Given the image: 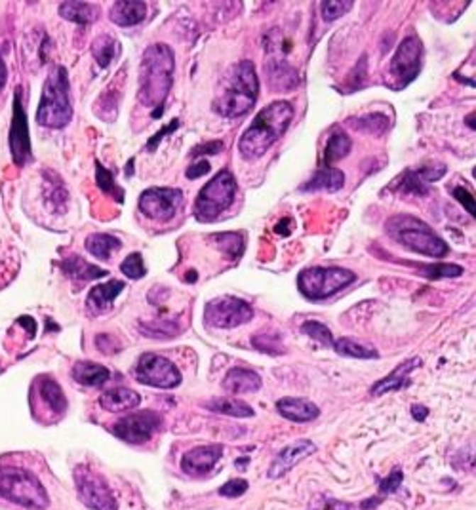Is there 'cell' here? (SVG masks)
Returning a JSON list of instances; mask_svg holds the SVG:
<instances>
[{"label":"cell","instance_id":"cell-45","mask_svg":"<svg viewBox=\"0 0 476 510\" xmlns=\"http://www.w3.org/2000/svg\"><path fill=\"white\" fill-rule=\"evenodd\" d=\"M248 487H250V484L246 480L235 478V480L227 482L223 487H219V495L221 497H240L248 492Z\"/></svg>","mask_w":476,"mask_h":510},{"label":"cell","instance_id":"cell-15","mask_svg":"<svg viewBox=\"0 0 476 510\" xmlns=\"http://www.w3.org/2000/svg\"><path fill=\"white\" fill-rule=\"evenodd\" d=\"M10 150H12L13 162L18 166H25L31 160V138L27 116H25L23 103H21V92H16L13 97V116L12 130H10Z\"/></svg>","mask_w":476,"mask_h":510},{"label":"cell","instance_id":"cell-14","mask_svg":"<svg viewBox=\"0 0 476 510\" xmlns=\"http://www.w3.org/2000/svg\"><path fill=\"white\" fill-rule=\"evenodd\" d=\"M183 202L179 189H147L139 196V210L155 221H170L174 219Z\"/></svg>","mask_w":476,"mask_h":510},{"label":"cell","instance_id":"cell-55","mask_svg":"<svg viewBox=\"0 0 476 510\" xmlns=\"http://www.w3.org/2000/svg\"><path fill=\"white\" fill-rule=\"evenodd\" d=\"M246 462H248V459H238V461H236V465H238V468H240V470H244V468H246Z\"/></svg>","mask_w":476,"mask_h":510},{"label":"cell","instance_id":"cell-30","mask_svg":"<svg viewBox=\"0 0 476 510\" xmlns=\"http://www.w3.org/2000/svg\"><path fill=\"white\" fill-rule=\"evenodd\" d=\"M61 269L65 270L67 275L77 280V282H88V280H96V278H101L107 275V270L97 269L94 265H90L88 261H84L79 255H72V257L65 259L61 263Z\"/></svg>","mask_w":476,"mask_h":510},{"label":"cell","instance_id":"cell-40","mask_svg":"<svg viewBox=\"0 0 476 510\" xmlns=\"http://www.w3.org/2000/svg\"><path fill=\"white\" fill-rule=\"evenodd\" d=\"M301 331L305 336L311 337V339H314V341H319L320 345H324V347H332L333 345L332 331L328 330L324 324L316 322V320H309V322H305V324L301 326Z\"/></svg>","mask_w":476,"mask_h":510},{"label":"cell","instance_id":"cell-12","mask_svg":"<svg viewBox=\"0 0 476 510\" xmlns=\"http://www.w3.org/2000/svg\"><path fill=\"white\" fill-rule=\"evenodd\" d=\"M160 425H162V417L157 411L145 409V411H139V414L122 417L113 426V434H115L116 438L128 442V444H145V442H149L155 436Z\"/></svg>","mask_w":476,"mask_h":510},{"label":"cell","instance_id":"cell-51","mask_svg":"<svg viewBox=\"0 0 476 510\" xmlns=\"http://www.w3.org/2000/svg\"><path fill=\"white\" fill-rule=\"evenodd\" d=\"M411 415H414L417 421H425L428 415V409L425 408V406H419V404H416V406H411Z\"/></svg>","mask_w":476,"mask_h":510},{"label":"cell","instance_id":"cell-7","mask_svg":"<svg viewBox=\"0 0 476 510\" xmlns=\"http://www.w3.org/2000/svg\"><path fill=\"white\" fill-rule=\"evenodd\" d=\"M236 179L229 170H221L214 175L194 200V217L200 223H211L221 216L235 200Z\"/></svg>","mask_w":476,"mask_h":510},{"label":"cell","instance_id":"cell-46","mask_svg":"<svg viewBox=\"0 0 476 510\" xmlns=\"http://www.w3.org/2000/svg\"><path fill=\"white\" fill-rule=\"evenodd\" d=\"M452 194L455 196V199L461 202V204L465 206V210L469 211L470 216L475 217L476 216V211H475V199H472V194H470L467 189H463V187H455L452 191Z\"/></svg>","mask_w":476,"mask_h":510},{"label":"cell","instance_id":"cell-41","mask_svg":"<svg viewBox=\"0 0 476 510\" xmlns=\"http://www.w3.org/2000/svg\"><path fill=\"white\" fill-rule=\"evenodd\" d=\"M353 6H355L353 0H326L322 2V18L330 23V21H336L345 16Z\"/></svg>","mask_w":476,"mask_h":510},{"label":"cell","instance_id":"cell-13","mask_svg":"<svg viewBox=\"0 0 476 510\" xmlns=\"http://www.w3.org/2000/svg\"><path fill=\"white\" fill-rule=\"evenodd\" d=\"M421 57H423V44L416 36H408L404 38L400 46L397 48V54L391 61V77L398 88H404L419 74L421 69Z\"/></svg>","mask_w":476,"mask_h":510},{"label":"cell","instance_id":"cell-9","mask_svg":"<svg viewBox=\"0 0 476 510\" xmlns=\"http://www.w3.org/2000/svg\"><path fill=\"white\" fill-rule=\"evenodd\" d=\"M252 316L253 309L250 303L238 297L223 295L206 303L202 322L206 328H211V330H233L250 322Z\"/></svg>","mask_w":476,"mask_h":510},{"label":"cell","instance_id":"cell-36","mask_svg":"<svg viewBox=\"0 0 476 510\" xmlns=\"http://www.w3.org/2000/svg\"><path fill=\"white\" fill-rule=\"evenodd\" d=\"M206 408L216 414L231 415V417H253V409L246 402H240L235 398H219V400L206 404Z\"/></svg>","mask_w":476,"mask_h":510},{"label":"cell","instance_id":"cell-1","mask_svg":"<svg viewBox=\"0 0 476 510\" xmlns=\"http://www.w3.org/2000/svg\"><path fill=\"white\" fill-rule=\"evenodd\" d=\"M175 60L166 44H153L145 50L139 71V101L145 107H158L153 118L162 116L164 99L174 84Z\"/></svg>","mask_w":476,"mask_h":510},{"label":"cell","instance_id":"cell-23","mask_svg":"<svg viewBox=\"0 0 476 510\" xmlns=\"http://www.w3.org/2000/svg\"><path fill=\"white\" fill-rule=\"evenodd\" d=\"M267 72H269V82L271 90L275 92H289L297 86V74L294 67L280 57H272L267 63Z\"/></svg>","mask_w":476,"mask_h":510},{"label":"cell","instance_id":"cell-28","mask_svg":"<svg viewBox=\"0 0 476 510\" xmlns=\"http://www.w3.org/2000/svg\"><path fill=\"white\" fill-rule=\"evenodd\" d=\"M72 379L82 387H101L111 379V372L101 364L82 360L72 366Z\"/></svg>","mask_w":476,"mask_h":510},{"label":"cell","instance_id":"cell-39","mask_svg":"<svg viewBox=\"0 0 476 510\" xmlns=\"http://www.w3.org/2000/svg\"><path fill=\"white\" fill-rule=\"evenodd\" d=\"M96 179H97V187H99L103 192L113 194V196H115L118 202H122V199H124V192H122L121 187H116V183H115V179H113L111 172L103 168L101 162H96Z\"/></svg>","mask_w":476,"mask_h":510},{"label":"cell","instance_id":"cell-10","mask_svg":"<svg viewBox=\"0 0 476 510\" xmlns=\"http://www.w3.org/2000/svg\"><path fill=\"white\" fill-rule=\"evenodd\" d=\"M133 377L138 379L139 383L157 387V389H174L181 383V373L174 362L153 353L139 356L133 370Z\"/></svg>","mask_w":476,"mask_h":510},{"label":"cell","instance_id":"cell-3","mask_svg":"<svg viewBox=\"0 0 476 510\" xmlns=\"http://www.w3.org/2000/svg\"><path fill=\"white\" fill-rule=\"evenodd\" d=\"M387 234L400 246L408 248L411 252L428 255V257H444L450 252L446 240H442L438 234L434 233L433 227L421 221L419 217L410 214H398L392 216L385 225Z\"/></svg>","mask_w":476,"mask_h":510},{"label":"cell","instance_id":"cell-16","mask_svg":"<svg viewBox=\"0 0 476 510\" xmlns=\"http://www.w3.org/2000/svg\"><path fill=\"white\" fill-rule=\"evenodd\" d=\"M446 172V166H427V168L419 170H406L404 174L391 183V189L402 194H427V183L428 181L441 179Z\"/></svg>","mask_w":476,"mask_h":510},{"label":"cell","instance_id":"cell-4","mask_svg":"<svg viewBox=\"0 0 476 510\" xmlns=\"http://www.w3.org/2000/svg\"><path fill=\"white\" fill-rule=\"evenodd\" d=\"M260 96V80L252 61H240L233 69L231 82L225 88L223 96L214 103V111L227 118L246 114L255 105Z\"/></svg>","mask_w":476,"mask_h":510},{"label":"cell","instance_id":"cell-2","mask_svg":"<svg viewBox=\"0 0 476 510\" xmlns=\"http://www.w3.org/2000/svg\"><path fill=\"white\" fill-rule=\"evenodd\" d=\"M294 107L288 101H275L255 114L253 122L240 135L238 150L248 160H255L271 149L288 130Z\"/></svg>","mask_w":476,"mask_h":510},{"label":"cell","instance_id":"cell-21","mask_svg":"<svg viewBox=\"0 0 476 510\" xmlns=\"http://www.w3.org/2000/svg\"><path fill=\"white\" fill-rule=\"evenodd\" d=\"M277 409L284 419L294 423H309L320 415V409L303 398H282L277 402Z\"/></svg>","mask_w":476,"mask_h":510},{"label":"cell","instance_id":"cell-32","mask_svg":"<svg viewBox=\"0 0 476 510\" xmlns=\"http://www.w3.org/2000/svg\"><path fill=\"white\" fill-rule=\"evenodd\" d=\"M350 139L349 135L341 130H336V132L330 135L328 139V143H326V150H324V162L326 166H332L333 162H338L341 158L350 153Z\"/></svg>","mask_w":476,"mask_h":510},{"label":"cell","instance_id":"cell-43","mask_svg":"<svg viewBox=\"0 0 476 510\" xmlns=\"http://www.w3.org/2000/svg\"><path fill=\"white\" fill-rule=\"evenodd\" d=\"M253 347L260 348L261 353H267V355H280V353H284L280 339L277 336H271V333H260V336L253 337Z\"/></svg>","mask_w":476,"mask_h":510},{"label":"cell","instance_id":"cell-19","mask_svg":"<svg viewBox=\"0 0 476 510\" xmlns=\"http://www.w3.org/2000/svg\"><path fill=\"white\" fill-rule=\"evenodd\" d=\"M419 366H421V360H419V358H408L406 362H402V364H400L391 375H387L385 379H381V381H377V383L372 387V390H370L372 397H381V394L391 392V390L406 389V387L410 384L411 372L417 370Z\"/></svg>","mask_w":476,"mask_h":510},{"label":"cell","instance_id":"cell-37","mask_svg":"<svg viewBox=\"0 0 476 510\" xmlns=\"http://www.w3.org/2000/svg\"><path fill=\"white\" fill-rule=\"evenodd\" d=\"M211 240L225 253V257L238 259L244 252V236L240 233H221L211 234Z\"/></svg>","mask_w":476,"mask_h":510},{"label":"cell","instance_id":"cell-20","mask_svg":"<svg viewBox=\"0 0 476 510\" xmlns=\"http://www.w3.org/2000/svg\"><path fill=\"white\" fill-rule=\"evenodd\" d=\"M124 288H126V284L121 282V280H111L107 284H99L96 288H92V292L88 294L86 306L94 314H103V312H107L111 309V305L115 303V299Z\"/></svg>","mask_w":476,"mask_h":510},{"label":"cell","instance_id":"cell-25","mask_svg":"<svg viewBox=\"0 0 476 510\" xmlns=\"http://www.w3.org/2000/svg\"><path fill=\"white\" fill-rule=\"evenodd\" d=\"M139 402H141V397H139L138 392L132 389H124V387L107 390V392H103L101 398H99L101 408L107 409V411H113V414L138 408Z\"/></svg>","mask_w":476,"mask_h":510},{"label":"cell","instance_id":"cell-54","mask_svg":"<svg viewBox=\"0 0 476 510\" xmlns=\"http://www.w3.org/2000/svg\"><path fill=\"white\" fill-rule=\"evenodd\" d=\"M467 124L470 126V130H475V114H470L469 118H467Z\"/></svg>","mask_w":476,"mask_h":510},{"label":"cell","instance_id":"cell-33","mask_svg":"<svg viewBox=\"0 0 476 510\" xmlns=\"http://www.w3.org/2000/svg\"><path fill=\"white\" fill-rule=\"evenodd\" d=\"M347 124L355 126L358 132L370 133V135H383L387 132V128H389V118L381 113L362 114V116H356V118H349Z\"/></svg>","mask_w":476,"mask_h":510},{"label":"cell","instance_id":"cell-24","mask_svg":"<svg viewBox=\"0 0 476 510\" xmlns=\"http://www.w3.org/2000/svg\"><path fill=\"white\" fill-rule=\"evenodd\" d=\"M223 389L233 394H246L261 389V377L246 367H233L223 379Z\"/></svg>","mask_w":476,"mask_h":510},{"label":"cell","instance_id":"cell-38","mask_svg":"<svg viewBox=\"0 0 476 510\" xmlns=\"http://www.w3.org/2000/svg\"><path fill=\"white\" fill-rule=\"evenodd\" d=\"M421 267V272L431 280L438 278H455L463 275V267L459 265H417Z\"/></svg>","mask_w":476,"mask_h":510},{"label":"cell","instance_id":"cell-6","mask_svg":"<svg viewBox=\"0 0 476 510\" xmlns=\"http://www.w3.org/2000/svg\"><path fill=\"white\" fill-rule=\"evenodd\" d=\"M0 497L33 510H44L50 504L43 484L19 467H0Z\"/></svg>","mask_w":476,"mask_h":510},{"label":"cell","instance_id":"cell-5","mask_svg":"<svg viewBox=\"0 0 476 510\" xmlns=\"http://www.w3.org/2000/svg\"><path fill=\"white\" fill-rule=\"evenodd\" d=\"M72 118L69 77L65 67H55L44 82L40 105L36 111V122L46 128H65Z\"/></svg>","mask_w":476,"mask_h":510},{"label":"cell","instance_id":"cell-52","mask_svg":"<svg viewBox=\"0 0 476 510\" xmlns=\"http://www.w3.org/2000/svg\"><path fill=\"white\" fill-rule=\"evenodd\" d=\"M6 78H8L6 63H4V60H2V55H0V92H2V88H4V84H6Z\"/></svg>","mask_w":476,"mask_h":510},{"label":"cell","instance_id":"cell-31","mask_svg":"<svg viewBox=\"0 0 476 510\" xmlns=\"http://www.w3.org/2000/svg\"><path fill=\"white\" fill-rule=\"evenodd\" d=\"M122 248V242L113 234H90L86 238V250L99 261H107Z\"/></svg>","mask_w":476,"mask_h":510},{"label":"cell","instance_id":"cell-27","mask_svg":"<svg viewBox=\"0 0 476 510\" xmlns=\"http://www.w3.org/2000/svg\"><path fill=\"white\" fill-rule=\"evenodd\" d=\"M36 392H38V397L43 400L46 406L50 408V411L55 415H61L65 414L67 409V398L63 394V390L57 383H55L52 377H38L36 379Z\"/></svg>","mask_w":476,"mask_h":510},{"label":"cell","instance_id":"cell-29","mask_svg":"<svg viewBox=\"0 0 476 510\" xmlns=\"http://www.w3.org/2000/svg\"><path fill=\"white\" fill-rule=\"evenodd\" d=\"M60 16L72 23L90 25L99 18V6L88 2H63L60 4Z\"/></svg>","mask_w":476,"mask_h":510},{"label":"cell","instance_id":"cell-44","mask_svg":"<svg viewBox=\"0 0 476 510\" xmlns=\"http://www.w3.org/2000/svg\"><path fill=\"white\" fill-rule=\"evenodd\" d=\"M175 326L172 322H158V324H141V333L149 337H172L177 333V330H174Z\"/></svg>","mask_w":476,"mask_h":510},{"label":"cell","instance_id":"cell-8","mask_svg":"<svg viewBox=\"0 0 476 510\" xmlns=\"http://www.w3.org/2000/svg\"><path fill=\"white\" fill-rule=\"evenodd\" d=\"M356 280L353 270L343 267H311L297 277V288L305 297L314 301L328 299Z\"/></svg>","mask_w":476,"mask_h":510},{"label":"cell","instance_id":"cell-50","mask_svg":"<svg viewBox=\"0 0 476 510\" xmlns=\"http://www.w3.org/2000/svg\"><path fill=\"white\" fill-rule=\"evenodd\" d=\"M177 126H179V121H174V122H170L168 126H166V128H162V132H158V133H157V135H155V138H151V139H149V143H147V145H149V147H147V149H149V150H153V149H157V143H160V139H162V138H164V135H166V133H170V132H174V130H175V128H177Z\"/></svg>","mask_w":476,"mask_h":510},{"label":"cell","instance_id":"cell-34","mask_svg":"<svg viewBox=\"0 0 476 510\" xmlns=\"http://www.w3.org/2000/svg\"><path fill=\"white\" fill-rule=\"evenodd\" d=\"M118 50H121V46L115 40V36L111 35L97 36L94 44H92V54H94V57H96L101 69H107L111 65V61L115 60Z\"/></svg>","mask_w":476,"mask_h":510},{"label":"cell","instance_id":"cell-18","mask_svg":"<svg viewBox=\"0 0 476 510\" xmlns=\"http://www.w3.org/2000/svg\"><path fill=\"white\" fill-rule=\"evenodd\" d=\"M221 455H223L221 445H199L183 455L181 468L189 476H206L216 467V462L219 461Z\"/></svg>","mask_w":476,"mask_h":510},{"label":"cell","instance_id":"cell-35","mask_svg":"<svg viewBox=\"0 0 476 510\" xmlns=\"http://www.w3.org/2000/svg\"><path fill=\"white\" fill-rule=\"evenodd\" d=\"M333 350L341 356H347V358H360V360H370V358H377V353L374 348L364 347L360 343L353 341L349 337H341L338 341H333Z\"/></svg>","mask_w":476,"mask_h":510},{"label":"cell","instance_id":"cell-22","mask_svg":"<svg viewBox=\"0 0 476 510\" xmlns=\"http://www.w3.org/2000/svg\"><path fill=\"white\" fill-rule=\"evenodd\" d=\"M109 16H111V21L118 27H133L141 23L147 16V4L138 0H122L113 4Z\"/></svg>","mask_w":476,"mask_h":510},{"label":"cell","instance_id":"cell-47","mask_svg":"<svg viewBox=\"0 0 476 510\" xmlns=\"http://www.w3.org/2000/svg\"><path fill=\"white\" fill-rule=\"evenodd\" d=\"M402 484V472L400 470H394L389 478L380 484V492L381 493H391V492H397L398 486Z\"/></svg>","mask_w":476,"mask_h":510},{"label":"cell","instance_id":"cell-17","mask_svg":"<svg viewBox=\"0 0 476 510\" xmlns=\"http://www.w3.org/2000/svg\"><path fill=\"white\" fill-rule=\"evenodd\" d=\"M316 450V445L309 440H297L294 444L286 445L284 450H280L275 459H272L271 467H269V478L271 480H277V478H282L286 472H289L292 468L296 467L297 462L309 457L313 451Z\"/></svg>","mask_w":476,"mask_h":510},{"label":"cell","instance_id":"cell-53","mask_svg":"<svg viewBox=\"0 0 476 510\" xmlns=\"http://www.w3.org/2000/svg\"><path fill=\"white\" fill-rule=\"evenodd\" d=\"M288 225H289V219H282V223H278L277 228H275V231H277V233H280V234H284V236H288L289 231H288V228H286V227H288Z\"/></svg>","mask_w":476,"mask_h":510},{"label":"cell","instance_id":"cell-11","mask_svg":"<svg viewBox=\"0 0 476 510\" xmlns=\"http://www.w3.org/2000/svg\"><path fill=\"white\" fill-rule=\"evenodd\" d=\"M74 484L80 501L90 510H116V499L101 476L88 467L74 470Z\"/></svg>","mask_w":476,"mask_h":510},{"label":"cell","instance_id":"cell-42","mask_svg":"<svg viewBox=\"0 0 476 510\" xmlns=\"http://www.w3.org/2000/svg\"><path fill=\"white\" fill-rule=\"evenodd\" d=\"M121 270L126 275L128 278H132V280H138V278H143L147 269H145V263H143V257H141V253L133 252L130 253L121 265Z\"/></svg>","mask_w":476,"mask_h":510},{"label":"cell","instance_id":"cell-49","mask_svg":"<svg viewBox=\"0 0 476 510\" xmlns=\"http://www.w3.org/2000/svg\"><path fill=\"white\" fill-rule=\"evenodd\" d=\"M210 172V162L208 160H199V162H194L193 166H189L187 168V177L189 179H199L200 175H204Z\"/></svg>","mask_w":476,"mask_h":510},{"label":"cell","instance_id":"cell-48","mask_svg":"<svg viewBox=\"0 0 476 510\" xmlns=\"http://www.w3.org/2000/svg\"><path fill=\"white\" fill-rule=\"evenodd\" d=\"M219 150H223V143H221V141H211V143L199 145V147L191 153V156L197 158V156L200 155H217Z\"/></svg>","mask_w":476,"mask_h":510},{"label":"cell","instance_id":"cell-26","mask_svg":"<svg viewBox=\"0 0 476 510\" xmlns=\"http://www.w3.org/2000/svg\"><path fill=\"white\" fill-rule=\"evenodd\" d=\"M345 185V174L341 170H336L332 166H324L322 170H319L316 174L307 181L303 183L301 191L303 192H311V191H328V192H336L341 191Z\"/></svg>","mask_w":476,"mask_h":510}]
</instances>
